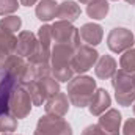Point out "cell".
<instances>
[{
    "instance_id": "1",
    "label": "cell",
    "mask_w": 135,
    "mask_h": 135,
    "mask_svg": "<svg viewBox=\"0 0 135 135\" xmlns=\"http://www.w3.org/2000/svg\"><path fill=\"white\" fill-rule=\"evenodd\" d=\"M74 47L68 44H55L50 50V74L58 82H68L72 79V57Z\"/></svg>"
},
{
    "instance_id": "27",
    "label": "cell",
    "mask_w": 135,
    "mask_h": 135,
    "mask_svg": "<svg viewBox=\"0 0 135 135\" xmlns=\"http://www.w3.org/2000/svg\"><path fill=\"white\" fill-rule=\"evenodd\" d=\"M38 0H19V3L21 5H24V6H32V5H35Z\"/></svg>"
},
{
    "instance_id": "11",
    "label": "cell",
    "mask_w": 135,
    "mask_h": 135,
    "mask_svg": "<svg viewBox=\"0 0 135 135\" xmlns=\"http://www.w3.org/2000/svg\"><path fill=\"white\" fill-rule=\"evenodd\" d=\"M44 110H46V115H52V116L63 118L68 113V110H69V99H68V94H65V93H57L55 96L49 98V99L46 101Z\"/></svg>"
},
{
    "instance_id": "25",
    "label": "cell",
    "mask_w": 135,
    "mask_h": 135,
    "mask_svg": "<svg viewBox=\"0 0 135 135\" xmlns=\"http://www.w3.org/2000/svg\"><path fill=\"white\" fill-rule=\"evenodd\" d=\"M123 135H135V119L131 118L124 123V127H123Z\"/></svg>"
},
{
    "instance_id": "14",
    "label": "cell",
    "mask_w": 135,
    "mask_h": 135,
    "mask_svg": "<svg viewBox=\"0 0 135 135\" xmlns=\"http://www.w3.org/2000/svg\"><path fill=\"white\" fill-rule=\"evenodd\" d=\"M80 38L85 44L88 46H98L102 41V36H104V28H102L99 24H93V22H88V24H83L82 28L79 30Z\"/></svg>"
},
{
    "instance_id": "26",
    "label": "cell",
    "mask_w": 135,
    "mask_h": 135,
    "mask_svg": "<svg viewBox=\"0 0 135 135\" xmlns=\"http://www.w3.org/2000/svg\"><path fill=\"white\" fill-rule=\"evenodd\" d=\"M82 135H105V134L98 127V124H91V126L85 127V131L82 132Z\"/></svg>"
},
{
    "instance_id": "10",
    "label": "cell",
    "mask_w": 135,
    "mask_h": 135,
    "mask_svg": "<svg viewBox=\"0 0 135 135\" xmlns=\"http://www.w3.org/2000/svg\"><path fill=\"white\" fill-rule=\"evenodd\" d=\"M119 126H121V113L115 108H108L104 112L98 121V127L105 135H119Z\"/></svg>"
},
{
    "instance_id": "16",
    "label": "cell",
    "mask_w": 135,
    "mask_h": 135,
    "mask_svg": "<svg viewBox=\"0 0 135 135\" xmlns=\"http://www.w3.org/2000/svg\"><path fill=\"white\" fill-rule=\"evenodd\" d=\"M116 60L110 55H102L98 58L96 65H94V72H96V77L98 79H112L115 75V72L118 71L116 69Z\"/></svg>"
},
{
    "instance_id": "9",
    "label": "cell",
    "mask_w": 135,
    "mask_h": 135,
    "mask_svg": "<svg viewBox=\"0 0 135 135\" xmlns=\"http://www.w3.org/2000/svg\"><path fill=\"white\" fill-rule=\"evenodd\" d=\"M17 85L19 83L16 77H13L9 72L2 69L0 72V115L9 112V98Z\"/></svg>"
},
{
    "instance_id": "8",
    "label": "cell",
    "mask_w": 135,
    "mask_h": 135,
    "mask_svg": "<svg viewBox=\"0 0 135 135\" xmlns=\"http://www.w3.org/2000/svg\"><path fill=\"white\" fill-rule=\"evenodd\" d=\"M107 46L115 54L126 52V50L132 49V46H134V35L129 28L116 27L107 36Z\"/></svg>"
},
{
    "instance_id": "4",
    "label": "cell",
    "mask_w": 135,
    "mask_h": 135,
    "mask_svg": "<svg viewBox=\"0 0 135 135\" xmlns=\"http://www.w3.org/2000/svg\"><path fill=\"white\" fill-rule=\"evenodd\" d=\"M33 135H72V127L63 118L44 115L38 119Z\"/></svg>"
},
{
    "instance_id": "7",
    "label": "cell",
    "mask_w": 135,
    "mask_h": 135,
    "mask_svg": "<svg viewBox=\"0 0 135 135\" xmlns=\"http://www.w3.org/2000/svg\"><path fill=\"white\" fill-rule=\"evenodd\" d=\"M99 58V54L96 49H93L88 44L79 46L74 50V57H72V69L77 74H85L86 71H90L91 68L96 65Z\"/></svg>"
},
{
    "instance_id": "13",
    "label": "cell",
    "mask_w": 135,
    "mask_h": 135,
    "mask_svg": "<svg viewBox=\"0 0 135 135\" xmlns=\"http://www.w3.org/2000/svg\"><path fill=\"white\" fill-rule=\"evenodd\" d=\"M38 42V38L35 36V33L25 30L21 32L17 36V44H16V55L22 57V58H28L32 55V52L35 50V46Z\"/></svg>"
},
{
    "instance_id": "28",
    "label": "cell",
    "mask_w": 135,
    "mask_h": 135,
    "mask_svg": "<svg viewBox=\"0 0 135 135\" xmlns=\"http://www.w3.org/2000/svg\"><path fill=\"white\" fill-rule=\"evenodd\" d=\"M80 3H85V5H90V3H93V2H96V0H79Z\"/></svg>"
},
{
    "instance_id": "22",
    "label": "cell",
    "mask_w": 135,
    "mask_h": 135,
    "mask_svg": "<svg viewBox=\"0 0 135 135\" xmlns=\"http://www.w3.org/2000/svg\"><path fill=\"white\" fill-rule=\"evenodd\" d=\"M119 66L127 74H135V49H129L121 55Z\"/></svg>"
},
{
    "instance_id": "24",
    "label": "cell",
    "mask_w": 135,
    "mask_h": 135,
    "mask_svg": "<svg viewBox=\"0 0 135 135\" xmlns=\"http://www.w3.org/2000/svg\"><path fill=\"white\" fill-rule=\"evenodd\" d=\"M19 0H0V16H8L17 11Z\"/></svg>"
},
{
    "instance_id": "32",
    "label": "cell",
    "mask_w": 135,
    "mask_h": 135,
    "mask_svg": "<svg viewBox=\"0 0 135 135\" xmlns=\"http://www.w3.org/2000/svg\"><path fill=\"white\" fill-rule=\"evenodd\" d=\"M3 135H11V134H3Z\"/></svg>"
},
{
    "instance_id": "17",
    "label": "cell",
    "mask_w": 135,
    "mask_h": 135,
    "mask_svg": "<svg viewBox=\"0 0 135 135\" xmlns=\"http://www.w3.org/2000/svg\"><path fill=\"white\" fill-rule=\"evenodd\" d=\"M42 98L47 101L49 98L55 96L57 93H60V82L54 77V75H44V77H39L35 80Z\"/></svg>"
},
{
    "instance_id": "30",
    "label": "cell",
    "mask_w": 135,
    "mask_h": 135,
    "mask_svg": "<svg viewBox=\"0 0 135 135\" xmlns=\"http://www.w3.org/2000/svg\"><path fill=\"white\" fill-rule=\"evenodd\" d=\"M132 77H134V83H135V74H134V75H132Z\"/></svg>"
},
{
    "instance_id": "2",
    "label": "cell",
    "mask_w": 135,
    "mask_h": 135,
    "mask_svg": "<svg viewBox=\"0 0 135 135\" xmlns=\"http://www.w3.org/2000/svg\"><path fill=\"white\" fill-rule=\"evenodd\" d=\"M68 99L72 105L83 108L88 107L96 93V80L90 75H82L79 74L77 77L71 79L68 83Z\"/></svg>"
},
{
    "instance_id": "3",
    "label": "cell",
    "mask_w": 135,
    "mask_h": 135,
    "mask_svg": "<svg viewBox=\"0 0 135 135\" xmlns=\"http://www.w3.org/2000/svg\"><path fill=\"white\" fill-rule=\"evenodd\" d=\"M112 85L115 88V98L116 102L123 107H129L132 102H135V83L134 77L123 69L116 71L112 77Z\"/></svg>"
},
{
    "instance_id": "18",
    "label": "cell",
    "mask_w": 135,
    "mask_h": 135,
    "mask_svg": "<svg viewBox=\"0 0 135 135\" xmlns=\"http://www.w3.org/2000/svg\"><path fill=\"white\" fill-rule=\"evenodd\" d=\"M80 6L72 2V0H66L63 3L58 5V9H57V17L58 21H68V22H74L75 19L80 17Z\"/></svg>"
},
{
    "instance_id": "19",
    "label": "cell",
    "mask_w": 135,
    "mask_h": 135,
    "mask_svg": "<svg viewBox=\"0 0 135 135\" xmlns=\"http://www.w3.org/2000/svg\"><path fill=\"white\" fill-rule=\"evenodd\" d=\"M57 9L58 3H55V0H41L35 8V14L39 21L47 22L57 17Z\"/></svg>"
},
{
    "instance_id": "20",
    "label": "cell",
    "mask_w": 135,
    "mask_h": 135,
    "mask_svg": "<svg viewBox=\"0 0 135 135\" xmlns=\"http://www.w3.org/2000/svg\"><path fill=\"white\" fill-rule=\"evenodd\" d=\"M108 9H110V5L107 0H96L86 6V14L91 19L101 21V19H105V16L108 14Z\"/></svg>"
},
{
    "instance_id": "31",
    "label": "cell",
    "mask_w": 135,
    "mask_h": 135,
    "mask_svg": "<svg viewBox=\"0 0 135 135\" xmlns=\"http://www.w3.org/2000/svg\"><path fill=\"white\" fill-rule=\"evenodd\" d=\"M134 113H135V104H134Z\"/></svg>"
},
{
    "instance_id": "12",
    "label": "cell",
    "mask_w": 135,
    "mask_h": 135,
    "mask_svg": "<svg viewBox=\"0 0 135 135\" xmlns=\"http://www.w3.org/2000/svg\"><path fill=\"white\" fill-rule=\"evenodd\" d=\"M16 44H17V36L0 28V69H3L8 58L16 54Z\"/></svg>"
},
{
    "instance_id": "23",
    "label": "cell",
    "mask_w": 135,
    "mask_h": 135,
    "mask_svg": "<svg viewBox=\"0 0 135 135\" xmlns=\"http://www.w3.org/2000/svg\"><path fill=\"white\" fill-rule=\"evenodd\" d=\"M16 129H17V118H14L9 112L0 115V132L11 134Z\"/></svg>"
},
{
    "instance_id": "5",
    "label": "cell",
    "mask_w": 135,
    "mask_h": 135,
    "mask_svg": "<svg viewBox=\"0 0 135 135\" xmlns=\"http://www.w3.org/2000/svg\"><path fill=\"white\" fill-rule=\"evenodd\" d=\"M52 27V39L55 44H68L74 49L80 46V33L79 28L72 25V22L68 21H57Z\"/></svg>"
},
{
    "instance_id": "6",
    "label": "cell",
    "mask_w": 135,
    "mask_h": 135,
    "mask_svg": "<svg viewBox=\"0 0 135 135\" xmlns=\"http://www.w3.org/2000/svg\"><path fill=\"white\" fill-rule=\"evenodd\" d=\"M32 104L33 102L28 91L22 85H17L9 98V113L17 119L27 118L32 112Z\"/></svg>"
},
{
    "instance_id": "15",
    "label": "cell",
    "mask_w": 135,
    "mask_h": 135,
    "mask_svg": "<svg viewBox=\"0 0 135 135\" xmlns=\"http://www.w3.org/2000/svg\"><path fill=\"white\" fill-rule=\"evenodd\" d=\"M110 105H112V98H110V94L107 93V90L99 88V90H96V93H94L93 99L90 102L88 108H90V113H91L93 116H101Z\"/></svg>"
},
{
    "instance_id": "29",
    "label": "cell",
    "mask_w": 135,
    "mask_h": 135,
    "mask_svg": "<svg viewBox=\"0 0 135 135\" xmlns=\"http://www.w3.org/2000/svg\"><path fill=\"white\" fill-rule=\"evenodd\" d=\"M127 3H131V5H135V0H126Z\"/></svg>"
},
{
    "instance_id": "21",
    "label": "cell",
    "mask_w": 135,
    "mask_h": 135,
    "mask_svg": "<svg viewBox=\"0 0 135 135\" xmlns=\"http://www.w3.org/2000/svg\"><path fill=\"white\" fill-rule=\"evenodd\" d=\"M22 25V19L19 16H5L0 19V28L8 32V33H16L17 30H21Z\"/></svg>"
}]
</instances>
